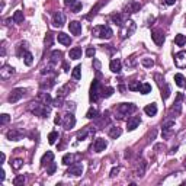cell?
I'll list each match as a JSON object with an SVG mask.
<instances>
[{"mask_svg": "<svg viewBox=\"0 0 186 186\" xmlns=\"http://www.w3.org/2000/svg\"><path fill=\"white\" fill-rule=\"evenodd\" d=\"M92 34H93V37H96V38L110 39L112 35H114V31L106 25H99V26H95V28H93Z\"/></svg>", "mask_w": 186, "mask_h": 186, "instance_id": "obj_2", "label": "cell"}, {"mask_svg": "<svg viewBox=\"0 0 186 186\" xmlns=\"http://www.w3.org/2000/svg\"><path fill=\"white\" fill-rule=\"evenodd\" d=\"M64 23H66V16H64V13L57 12L54 15V17H52V25H54L55 28H61Z\"/></svg>", "mask_w": 186, "mask_h": 186, "instance_id": "obj_12", "label": "cell"}, {"mask_svg": "<svg viewBox=\"0 0 186 186\" xmlns=\"http://www.w3.org/2000/svg\"><path fill=\"white\" fill-rule=\"evenodd\" d=\"M185 87H186V83H185Z\"/></svg>", "mask_w": 186, "mask_h": 186, "instance_id": "obj_64", "label": "cell"}, {"mask_svg": "<svg viewBox=\"0 0 186 186\" xmlns=\"http://www.w3.org/2000/svg\"><path fill=\"white\" fill-rule=\"evenodd\" d=\"M116 110H118L121 115H131L134 114L137 110V106L134 105V103H119L118 106H116Z\"/></svg>", "mask_w": 186, "mask_h": 186, "instance_id": "obj_5", "label": "cell"}, {"mask_svg": "<svg viewBox=\"0 0 186 186\" xmlns=\"http://www.w3.org/2000/svg\"><path fill=\"white\" fill-rule=\"evenodd\" d=\"M160 89H161V97H163V99L166 100V99L170 96V93H172V90H170V86L164 81V83L160 86Z\"/></svg>", "mask_w": 186, "mask_h": 186, "instance_id": "obj_24", "label": "cell"}, {"mask_svg": "<svg viewBox=\"0 0 186 186\" xmlns=\"http://www.w3.org/2000/svg\"><path fill=\"white\" fill-rule=\"evenodd\" d=\"M68 57H70V60H79V58H81V48H79V46H74V48H71V50H70V52H68Z\"/></svg>", "mask_w": 186, "mask_h": 186, "instance_id": "obj_20", "label": "cell"}, {"mask_svg": "<svg viewBox=\"0 0 186 186\" xmlns=\"http://www.w3.org/2000/svg\"><path fill=\"white\" fill-rule=\"evenodd\" d=\"M140 87H141V83H140V81H132V83H130V86H128V90H131V92H138Z\"/></svg>", "mask_w": 186, "mask_h": 186, "instance_id": "obj_40", "label": "cell"}, {"mask_svg": "<svg viewBox=\"0 0 186 186\" xmlns=\"http://www.w3.org/2000/svg\"><path fill=\"white\" fill-rule=\"evenodd\" d=\"M74 125H76V118H74V115H73V112H67V114L64 115V118H63L64 130L70 131V130L74 128Z\"/></svg>", "mask_w": 186, "mask_h": 186, "instance_id": "obj_6", "label": "cell"}, {"mask_svg": "<svg viewBox=\"0 0 186 186\" xmlns=\"http://www.w3.org/2000/svg\"><path fill=\"white\" fill-rule=\"evenodd\" d=\"M172 134H173V128H163V132H161L163 138H169Z\"/></svg>", "mask_w": 186, "mask_h": 186, "instance_id": "obj_45", "label": "cell"}, {"mask_svg": "<svg viewBox=\"0 0 186 186\" xmlns=\"http://www.w3.org/2000/svg\"><path fill=\"white\" fill-rule=\"evenodd\" d=\"M121 134H122V130H121L119 127H110V130H109V137L110 138L116 140Z\"/></svg>", "mask_w": 186, "mask_h": 186, "instance_id": "obj_25", "label": "cell"}, {"mask_svg": "<svg viewBox=\"0 0 186 186\" xmlns=\"http://www.w3.org/2000/svg\"><path fill=\"white\" fill-rule=\"evenodd\" d=\"M81 173H83V164L81 163H74V164L70 166V169L67 170L68 176H81Z\"/></svg>", "mask_w": 186, "mask_h": 186, "instance_id": "obj_10", "label": "cell"}, {"mask_svg": "<svg viewBox=\"0 0 186 186\" xmlns=\"http://www.w3.org/2000/svg\"><path fill=\"white\" fill-rule=\"evenodd\" d=\"M73 159H74V156L73 154H64V157H63V164H66V166H68L70 163H73Z\"/></svg>", "mask_w": 186, "mask_h": 186, "instance_id": "obj_41", "label": "cell"}, {"mask_svg": "<svg viewBox=\"0 0 186 186\" xmlns=\"http://www.w3.org/2000/svg\"><path fill=\"white\" fill-rule=\"evenodd\" d=\"M15 74V68L12 66H9V64H4L3 67L0 68V77L3 79V80H7L10 77Z\"/></svg>", "mask_w": 186, "mask_h": 186, "instance_id": "obj_9", "label": "cell"}, {"mask_svg": "<svg viewBox=\"0 0 186 186\" xmlns=\"http://www.w3.org/2000/svg\"><path fill=\"white\" fill-rule=\"evenodd\" d=\"M52 105L57 106V108H60V106H63V96H58L55 100H52Z\"/></svg>", "mask_w": 186, "mask_h": 186, "instance_id": "obj_50", "label": "cell"}, {"mask_svg": "<svg viewBox=\"0 0 186 186\" xmlns=\"http://www.w3.org/2000/svg\"><path fill=\"white\" fill-rule=\"evenodd\" d=\"M151 39L156 42V45H163V42H164V35H163L161 31H153Z\"/></svg>", "mask_w": 186, "mask_h": 186, "instance_id": "obj_14", "label": "cell"}, {"mask_svg": "<svg viewBox=\"0 0 186 186\" xmlns=\"http://www.w3.org/2000/svg\"><path fill=\"white\" fill-rule=\"evenodd\" d=\"M63 67H64V71H70V68H68L67 63H63Z\"/></svg>", "mask_w": 186, "mask_h": 186, "instance_id": "obj_59", "label": "cell"}, {"mask_svg": "<svg viewBox=\"0 0 186 186\" xmlns=\"http://www.w3.org/2000/svg\"><path fill=\"white\" fill-rule=\"evenodd\" d=\"M144 112H145L148 116H154V115L157 114V105L156 103H150V105H147L144 108Z\"/></svg>", "mask_w": 186, "mask_h": 186, "instance_id": "obj_23", "label": "cell"}, {"mask_svg": "<svg viewBox=\"0 0 186 186\" xmlns=\"http://www.w3.org/2000/svg\"><path fill=\"white\" fill-rule=\"evenodd\" d=\"M23 63H25V66H32V63H34V55L29 51H26L23 54Z\"/></svg>", "mask_w": 186, "mask_h": 186, "instance_id": "obj_31", "label": "cell"}, {"mask_svg": "<svg viewBox=\"0 0 186 186\" xmlns=\"http://www.w3.org/2000/svg\"><path fill=\"white\" fill-rule=\"evenodd\" d=\"M58 132L57 131H52V132H50V135H48V143L50 144H55L57 143V140H58Z\"/></svg>", "mask_w": 186, "mask_h": 186, "instance_id": "obj_37", "label": "cell"}, {"mask_svg": "<svg viewBox=\"0 0 186 186\" xmlns=\"http://www.w3.org/2000/svg\"><path fill=\"white\" fill-rule=\"evenodd\" d=\"M39 97H41V99H44V102H45V103H48V105H50V103H52V99H51V96L48 95V93H41V95H39Z\"/></svg>", "mask_w": 186, "mask_h": 186, "instance_id": "obj_48", "label": "cell"}, {"mask_svg": "<svg viewBox=\"0 0 186 186\" xmlns=\"http://www.w3.org/2000/svg\"><path fill=\"white\" fill-rule=\"evenodd\" d=\"M81 9H83V4H81L80 2H76V3H74V4L71 6V10H73L74 13H79V12L81 10Z\"/></svg>", "mask_w": 186, "mask_h": 186, "instance_id": "obj_46", "label": "cell"}, {"mask_svg": "<svg viewBox=\"0 0 186 186\" xmlns=\"http://www.w3.org/2000/svg\"><path fill=\"white\" fill-rule=\"evenodd\" d=\"M163 3L167 4V6H172V4L176 3V0H163Z\"/></svg>", "mask_w": 186, "mask_h": 186, "instance_id": "obj_56", "label": "cell"}, {"mask_svg": "<svg viewBox=\"0 0 186 186\" xmlns=\"http://www.w3.org/2000/svg\"><path fill=\"white\" fill-rule=\"evenodd\" d=\"M185 77H183V74H180V73H178V74H174V83H176V86H179V87H183L185 86Z\"/></svg>", "mask_w": 186, "mask_h": 186, "instance_id": "obj_30", "label": "cell"}, {"mask_svg": "<svg viewBox=\"0 0 186 186\" xmlns=\"http://www.w3.org/2000/svg\"><path fill=\"white\" fill-rule=\"evenodd\" d=\"M141 9V4L138 2H128L125 6H124V13L125 15H131V13H135Z\"/></svg>", "mask_w": 186, "mask_h": 186, "instance_id": "obj_8", "label": "cell"}, {"mask_svg": "<svg viewBox=\"0 0 186 186\" xmlns=\"http://www.w3.org/2000/svg\"><path fill=\"white\" fill-rule=\"evenodd\" d=\"M4 160H6V156H4L3 153H2V163H4Z\"/></svg>", "mask_w": 186, "mask_h": 186, "instance_id": "obj_61", "label": "cell"}, {"mask_svg": "<svg viewBox=\"0 0 186 186\" xmlns=\"http://www.w3.org/2000/svg\"><path fill=\"white\" fill-rule=\"evenodd\" d=\"M106 147H108V143H106V140H103V138H97L96 141H95V144H93V148H95L96 153L103 151Z\"/></svg>", "mask_w": 186, "mask_h": 186, "instance_id": "obj_17", "label": "cell"}, {"mask_svg": "<svg viewBox=\"0 0 186 186\" xmlns=\"http://www.w3.org/2000/svg\"><path fill=\"white\" fill-rule=\"evenodd\" d=\"M109 68H110V71L112 73H121V70H122V63H121V60H118V58H115V60H112L110 61V64H109Z\"/></svg>", "mask_w": 186, "mask_h": 186, "instance_id": "obj_18", "label": "cell"}, {"mask_svg": "<svg viewBox=\"0 0 186 186\" xmlns=\"http://www.w3.org/2000/svg\"><path fill=\"white\" fill-rule=\"evenodd\" d=\"M141 95H147V93L151 92V85H148V83H141V87L138 90Z\"/></svg>", "mask_w": 186, "mask_h": 186, "instance_id": "obj_34", "label": "cell"}, {"mask_svg": "<svg viewBox=\"0 0 186 186\" xmlns=\"http://www.w3.org/2000/svg\"><path fill=\"white\" fill-rule=\"evenodd\" d=\"M26 93L25 89H21V87H17V89H13L12 92H10V95H9V99L7 100L10 102V103H16L17 100H21L22 97H23V95Z\"/></svg>", "mask_w": 186, "mask_h": 186, "instance_id": "obj_7", "label": "cell"}, {"mask_svg": "<svg viewBox=\"0 0 186 186\" xmlns=\"http://www.w3.org/2000/svg\"><path fill=\"white\" fill-rule=\"evenodd\" d=\"M100 90H102V86L99 83V80H93L92 86H90V102H97V99L100 97Z\"/></svg>", "mask_w": 186, "mask_h": 186, "instance_id": "obj_4", "label": "cell"}, {"mask_svg": "<svg viewBox=\"0 0 186 186\" xmlns=\"http://www.w3.org/2000/svg\"><path fill=\"white\" fill-rule=\"evenodd\" d=\"M6 55V46H4V42H2V57Z\"/></svg>", "mask_w": 186, "mask_h": 186, "instance_id": "obj_58", "label": "cell"}, {"mask_svg": "<svg viewBox=\"0 0 186 186\" xmlns=\"http://www.w3.org/2000/svg\"><path fill=\"white\" fill-rule=\"evenodd\" d=\"M71 76H73L74 80H80V79H81V66H77V67L73 68Z\"/></svg>", "mask_w": 186, "mask_h": 186, "instance_id": "obj_33", "label": "cell"}, {"mask_svg": "<svg viewBox=\"0 0 186 186\" xmlns=\"http://www.w3.org/2000/svg\"><path fill=\"white\" fill-rule=\"evenodd\" d=\"M86 135H87V130H83V131H80L79 134H77V140H85L86 138Z\"/></svg>", "mask_w": 186, "mask_h": 186, "instance_id": "obj_51", "label": "cell"}, {"mask_svg": "<svg viewBox=\"0 0 186 186\" xmlns=\"http://www.w3.org/2000/svg\"><path fill=\"white\" fill-rule=\"evenodd\" d=\"M119 172V167H114L112 169V172H110V178H114V176H116V173Z\"/></svg>", "mask_w": 186, "mask_h": 186, "instance_id": "obj_55", "label": "cell"}, {"mask_svg": "<svg viewBox=\"0 0 186 186\" xmlns=\"http://www.w3.org/2000/svg\"><path fill=\"white\" fill-rule=\"evenodd\" d=\"M127 66H134V57H130V60H127Z\"/></svg>", "mask_w": 186, "mask_h": 186, "instance_id": "obj_57", "label": "cell"}, {"mask_svg": "<svg viewBox=\"0 0 186 186\" xmlns=\"http://www.w3.org/2000/svg\"><path fill=\"white\" fill-rule=\"evenodd\" d=\"M144 172H145V161L141 160V163H140V167H138V170H137V176H138V178H143Z\"/></svg>", "mask_w": 186, "mask_h": 186, "instance_id": "obj_39", "label": "cell"}, {"mask_svg": "<svg viewBox=\"0 0 186 186\" xmlns=\"http://www.w3.org/2000/svg\"><path fill=\"white\" fill-rule=\"evenodd\" d=\"M176 150H178V147H173V148H172V150H170V154H173V153H176Z\"/></svg>", "mask_w": 186, "mask_h": 186, "instance_id": "obj_60", "label": "cell"}, {"mask_svg": "<svg viewBox=\"0 0 186 186\" xmlns=\"http://www.w3.org/2000/svg\"><path fill=\"white\" fill-rule=\"evenodd\" d=\"M68 29L73 35H80L81 34V23L77 21H73L68 23Z\"/></svg>", "mask_w": 186, "mask_h": 186, "instance_id": "obj_16", "label": "cell"}, {"mask_svg": "<svg viewBox=\"0 0 186 186\" xmlns=\"http://www.w3.org/2000/svg\"><path fill=\"white\" fill-rule=\"evenodd\" d=\"M173 127H174V119H166L163 125H161V128H173Z\"/></svg>", "mask_w": 186, "mask_h": 186, "instance_id": "obj_47", "label": "cell"}, {"mask_svg": "<svg viewBox=\"0 0 186 186\" xmlns=\"http://www.w3.org/2000/svg\"><path fill=\"white\" fill-rule=\"evenodd\" d=\"M141 64H143L144 67H147V68H151L153 66H154V61H153L151 58H143V60H141Z\"/></svg>", "mask_w": 186, "mask_h": 186, "instance_id": "obj_43", "label": "cell"}, {"mask_svg": "<svg viewBox=\"0 0 186 186\" xmlns=\"http://www.w3.org/2000/svg\"><path fill=\"white\" fill-rule=\"evenodd\" d=\"M55 170H57V164L51 161L50 164H48V167H46V173H48V174H54Z\"/></svg>", "mask_w": 186, "mask_h": 186, "instance_id": "obj_44", "label": "cell"}, {"mask_svg": "<svg viewBox=\"0 0 186 186\" xmlns=\"http://www.w3.org/2000/svg\"><path fill=\"white\" fill-rule=\"evenodd\" d=\"M10 166H12V169L19 170L22 166H23V160H22V159H15V160L10 163Z\"/></svg>", "mask_w": 186, "mask_h": 186, "instance_id": "obj_36", "label": "cell"}, {"mask_svg": "<svg viewBox=\"0 0 186 186\" xmlns=\"http://www.w3.org/2000/svg\"><path fill=\"white\" fill-rule=\"evenodd\" d=\"M9 121H10V116H9L7 114H3L0 116V125H6Z\"/></svg>", "mask_w": 186, "mask_h": 186, "instance_id": "obj_49", "label": "cell"}, {"mask_svg": "<svg viewBox=\"0 0 186 186\" xmlns=\"http://www.w3.org/2000/svg\"><path fill=\"white\" fill-rule=\"evenodd\" d=\"M114 87H102V90H100V96L102 97H105V99H108V97H110L112 95H114Z\"/></svg>", "mask_w": 186, "mask_h": 186, "instance_id": "obj_26", "label": "cell"}, {"mask_svg": "<svg viewBox=\"0 0 186 186\" xmlns=\"http://www.w3.org/2000/svg\"><path fill=\"white\" fill-rule=\"evenodd\" d=\"M52 42H54V35L51 34V32H46L45 38H44V44H45V46H51L52 45Z\"/></svg>", "mask_w": 186, "mask_h": 186, "instance_id": "obj_35", "label": "cell"}, {"mask_svg": "<svg viewBox=\"0 0 186 186\" xmlns=\"http://www.w3.org/2000/svg\"><path fill=\"white\" fill-rule=\"evenodd\" d=\"M95 54H96V50H95V48H92V46L86 50V55H87V57H95Z\"/></svg>", "mask_w": 186, "mask_h": 186, "instance_id": "obj_52", "label": "cell"}, {"mask_svg": "<svg viewBox=\"0 0 186 186\" xmlns=\"http://www.w3.org/2000/svg\"><path fill=\"white\" fill-rule=\"evenodd\" d=\"M52 86H54V80H46V81H42V83H41V89L50 90Z\"/></svg>", "mask_w": 186, "mask_h": 186, "instance_id": "obj_42", "label": "cell"}, {"mask_svg": "<svg viewBox=\"0 0 186 186\" xmlns=\"http://www.w3.org/2000/svg\"><path fill=\"white\" fill-rule=\"evenodd\" d=\"M23 19H25V16H23V12H22V10H16V12L13 13V22H15V23H22Z\"/></svg>", "mask_w": 186, "mask_h": 186, "instance_id": "obj_28", "label": "cell"}, {"mask_svg": "<svg viewBox=\"0 0 186 186\" xmlns=\"http://www.w3.org/2000/svg\"><path fill=\"white\" fill-rule=\"evenodd\" d=\"M183 185H186V182H183Z\"/></svg>", "mask_w": 186, "mask_h": 186, "instance_id": "obj_63", "label": "cell"}, {"mask_svg": "<svg viewBox=\"0 0 186 186\" xmlns=\"http://www.w3.org/2000/svg\"><path fill=\"white\" fill-rule=\"evenodd\" d=\"M54 122H55V125H61V124H63V118H61L60 115H57L54 119Z\"/></svg>", "mask_w": 186, "mask_h": 186, "instance_id": "obj_53", "label": "cell"}, {"mask_svg": "<svg viewBox=\"0 0 186 186\" xmlns=\"http://www.w3.org/2000/svg\"><path fill=\"white\" fill-rule=\"evenodd\" d=\"M29 110L32 114L41 116V118H46L51 112V108L48 106V103H31Z\"/></svg>", "mask_w": 186, "mask_h": 186, "instance_id": "obj_1", "label": "cell"}, {"mask_svg": "<svg viewBox=\"0 0 186 186\" xmlns=\"http://www.w3.org/2000/svg\"><path fill=\"white\" fill-rule=\"evenodd\" d=\"M23 183H25V176L23 174H19V176H16L13 179V185L15 186H22Z\"/></svg>", "mask_w": 186, "mask_h": 186, "instance_id": "obj_38", "label": "cell"}, {"mask_svg": "<svg viewBox=\"0 0 186 186\" xmlns=\"http://www.w3.org/2000/svg\"><path fill=\"white\" fill-rule=\"evenodd\" d=\"M6 137H7V140H10V141H19V140H22L23 134H22V131H19V130H10V131H7Z\"/></svg>", "mask_w": 186, "mask_h": 186, "instance_id": "obj_15", "label": "cell"}, {"mask_svg": "<svg viewBox=\"0 0 186 186\" xmlns=\"http://www.w3.org/2000/svg\"><path fill=\"white\" fill-rule=\"evenodd\" d=\"M135 31V23L131 21V19H127L124 22V25L121 26V37L122 38H127V37H131Z\"/></svg>", "mask_w": 186, "mask_h": 186, "instance_id": "obj_3", "label": "cell"}, {"mask_svg": "<svg viewBox=\"0 0 186 186\" xmlns=\"http://www.w3.org/2000/svg\"><path fill=\"white\" fill-rule=\"evenodd\" d=\"M174 64L179 68L186 67V51H180V52L174 55Z\"/></svg>", "mask_w": 186, "mask_h": 186, "instance_id": "obj_11", "label": "cell"}, {"mask_svg": "<svg viewBox=\"0 0 186 186\" xmlns=\"http://www.w3.org/2000/svg\"><path fill=\"white\" fill-rule=\"evenodd\" d=\"M63 57V54H61V51H54L52 54H51V60H50V63L52 64V66H55V64L60 61V58Z\"/></svg>", "mask_w": 186, "mask_h": 186, "instance_id": "obj_27", "label": "cell"}, {"mask_svg": "<svg viewBox=\"0 0 186 186\" xmlns=\"http://www.w3.org/2000/svg\"><path fill=\"white\" fill-rule=\"evenodd\" d=\"M140 122H141V118H140V116H131V118L127 121V130L128 131H134L140 125Z\"/></svg>", "mask_w": 186, "mask_h": 186, "instance_id": "obj_13", "label": "cell"}, {"mask_svg": "<svg viewBox=\"0 0 186 186\" xmlns=\"http://www.w3.org/2000/svg\"><path fill=\"white\" fill-rule=\"evenodd\" d=\"M57 39H58L60 44H63V45H70L71 44V38H70V35L64 34V32H60L57 35Z\"/></svg>", "mask_w": 186, "mask_h": 186, "instance_id": "obj_19", "label": "cell"}, {"mask_svg": "<svg viewBox=\"0 0 186 186\" xmlns=\"http://www.w3.org/2000/svg\"><path fill=\"white\" fill-rule=\"evenodd\" d=\"M110 21L114 22L115 25L122 26V25H124V22L127 21V19H124V16H122V15H119V13H114V15L110 16Z\"/></svg>", "mask_w": 186, "mask_h": 186, "instance_id": "obj_22", "label": "cell"}, {"mask_svg": "<svg viewBox=\"0 0 186 186\" xmlns=\"http://www.w3.org/2000/svg\"><path fill=\"white\" fill-rule=\"evenodd\" d=\"M52 160H54V153H52V151H46L45 154L42 156V159H41V164L46 166V164H50Z\"/></svg>", "mask_w": 186, "mask_h": 186, "instance_id": "obj_21", "label": "cell"}, {"mask_svg": "<svg viewBox=\"0 0 186 186\" xmlns=\"http://www.w3.org/2000/svg\"><path fill=\"white\" fill-rule=\"evenodd\" d=\"M74 3H76V0H64V4H66V6H70V7H71Z\"/></svg>", "mask_w": 186, "mask_h": 186, "instance_id": "obj_54", "label": "cell"}, {"mask_svg": "<svg viewBox=\"0 0 186 186\" xmlns=\"http://www.w3.org/2000/svg\"><path fill=\"white\" fill-rule=\"evenodd\" d=\"M97 116H99V112H97V109L96 108H93V106L87 110V114H86V118L87 119H96Z\"/></svg>", "mask_w": 186, "mask_h": 186, "instance_id": "obj_32", "label": "cell"}, {"mask_svg": "<svg viewBox=\"0 0 186 186\" xmlns=\"http://www.w3.org/2000/svg\"><path fill=\"white\" fill-rule=\"evenodd\" d=\"M174 44L178 46H183L186 44V35H182V34H178L174 37Z\"/></svg>", "mask_w": 186, "mask_h": 186, "instance_id": "obj_29", "label": "cell"}, {"mask_svg": "<svg viewBox=\"0 0 186 186\" xmlns=\"http://www.w3.org/2000/svg\"><path fill=\"white\" fill-rule=\"evenodd\" d=\"M183 167H185V169H186V160H185V163H183Z\"/></svg>", "mask_w": 186, "mask_h": 186, "instance_id": "obj_62", "label": "cell"}]
</instances>
